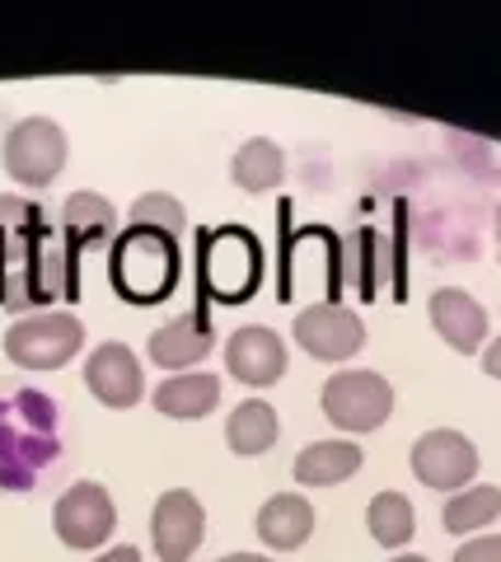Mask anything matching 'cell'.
Listing matches in <instances>:
<instances>
[{"label": "cell", "instance_id": "cell-8", "mask_svg": "<svg viewBox=\"0 0 501 562\" xmlns=\"http://www.w3.org/2000/svg\"><path fill=\"white\" fill-rule=\"evenodd\" d=\"M150 539H155V553L160 562H187L202 539H206V512L193 492L183 487H169L160 502H155V516H150Z\"/></svg>", "mask_w": 501, "mask_h": 562}, {"label": "cell", "instance_id": "cell-10", "mask_svg": "<svg viewBox=\"0 0 501 562\" xmlns=\"http://www.w3.org/2000/svg\"><path fill=\"white\" fill-rule=\"evenodd\" d=\"M84 384L90 394L103 403V408H136L146 394V375H141V361L127 342H103L90 351L84 361Z\"/></svg>", "mask_w": 501, "mask_h": 562}, {"label": "cell", "instance_id": "cell-12", "mask_svg": "<svg viewBox=\"0 0 501 562\" xmlns=\"http://www.w3.org/2000/svg\"><path fill=\"white\" fill-rule=\"evenodd\" d=\"M431 324H436L441 338L455 351H464V357H474V351L488 342V310L459 286H441L431 295Z\"/></svg>", "mask_w": 501, "mask_h": 562}, {"label": "cell", "instance_id": "cell-24", "mask_svg": "<svg viewBox=\"0 0 501 562\" xmlns=\"http://www.w3.org/2000/svg\"><path fill=\"white\" fill-rule=\"evenodd\" d=\"M482 371H488L492 380H501V338L488 342V351H482Z\"/></svg>", "mask_w": 501, "mask_h": 562}, {"label": "cell", "instance_id": "cell-5", "mask_svg": "<svg viewBox=\"0 0 501 562\" xmlns=\"http://www.w3.org/2000/svg\"><path fill=\"white\" fill-rule=\"evenodd\" d=\"M0 165L20 188H47L66 169V132L52 117H24L5 132Z\"/></svg>", "mask_w": 501, "mask_h": 562}, {"label": "cell", "instance_id": "cell-17", "mask_svg": "<svg viewBox=\"0 0 501 562\" xmlns=\"http://www.w3.org/2000/svg\"><path fill=\"white\" fill-rule=\"evenodd\" d=\"M61 225H66V239H71V249H90V244H109L113 239V202L99 198V192H76V198H66V211H61Z\"/></svg>", "mask_w": 501, "mask_h": 562}, {"label": "cell", "instance_id": "cell-22", "mask_svg": "<svg viewBox=\"0 0 501 562\" xmlns=\"http://www.w3.org/2000/svg\"><path fill=\"white\" fill-rule=\"evenodd\" d=\"M132 225H146V231H160L169 239H183V202L169 198V192H146V198L132 202Z\"/></svg>", "mask_w": 501, "mask_h": 562}, {"label": "cell", "instance_id": "cell-19", "mask_svg": "<svg viewBox=\"0 0 501 562\" xmlns=\"http://www.w3.org/2000/svg\"><path fill=\"white\" fill-rule=\"evenodd\" d=\"M230 173H235V183L244 192H272L276 183L286 179V155H282L276 140L253 136V140H244V146L235 150Z\"/></svg>", "mask_w": 501, "mask_h": 562}, {"label": "cell", "instance_id": "cell-27", "mask_svg": "<svg viewBox=\"0 0 501 562\" xmlns=\"http://www.w3.org/2000/svg\"><path fill=\"white\" fill-rule=\"evenodd\" d=\"M394 562H426V558H418V553H399V558H394Z\"/></svg>", "mask_w": 501, "mask_h": 562}, {"label": "cell", "instance_id": "cell-13", "mask_svg": "<svg viewBox=\"0 0 501 562\" xmlns=\"http://www.w3.org/2000/svg\"><path fill=\"white\" fill-rule=\"evenodd\" d=\"M212 347H216V333L206 328L202 314H183V319H169L164 328L150 333V361L164 366V371H187Z\"/></svg>", "mask_w": 501, "mask_h": 562}, {"label": "cell", "instance_id": "cell-1", "mask_svg": "<svg viewBox=\"0 0 501 562\" xmlns=\"http://www.w3.org/2000/svg\"><path fill=\"white\" fill-rule=\"evenodd\" d=\"M113 286L127 295L132 305H155L174 291L179 281V239H169L146 225H127L113 239Z\"/></svg>", "mask_w": 501, "mask_h": 562}, {"label": "cell", "instance_id": "cell-16", "mask_svg": "<svg viewBox=\"0 0 501 562\" xmlns=\"http://www.w3.org/2000/svg\"><path fill=\"white\" fill-rule=\"evenodd\" d=\"M361 446L356 441H315L296 454V483L300 487H333L348 483L352 473L361 469Z\"/></svg>", "mask_w": 501, "mask_h": 562}, {"label": "cell", "instance_id": "cell-9", "mask_svg": "<svg viewBox=\"0 0 501 562\" xmlns=\"http://www.w3.org/2000/svg\"><path fill=\"white\" fill-rule=\"evenodd\" d=\"M296 342L315 361H348L366 347V324L348 305H309L296 314Z\"/></svg>", "mask_w": 501, "mask_h": 562}, {"label": "cell", "instance_id": "cell-14", "mask_svg": "<svg viewBox=\"0 0 501 562\" xmlns=\"http://www.w3.org/2000/svg\"><path fill=\"white\" fill-rule=\"evenodd\" d=\"M315 535V506H309L300 492H276V497L263 502L258 512V539L276 553H291Z\"/></svg>", "mask_w": 501, "mask_h": 562}, {"label": "cell", "instance_id": "cell-26", "mask_svg": "<svg viewBox=\"0 0 501 562\" xmlns=\"http://www.w3.org/2000/svg\"><path fill=\"white\" fill-rule=\"evenodd\" d=\"M220 562H272V558H263V553H230V558H220Z\"/></svg>", "mask_w": 501, "mask_h": 562}, {"label": "cell", "instance_id": "cell-4", "mask_svg": "<svg viewBox=\"0 0 501 562\" xmlns=\"http://www.w3.org/2000/svg\"><path fill=\"white\" fill-rule=\"evenodd\" d=\"M319 403H323V417L333 422V427L361 436V431H375L389 422L394 384L375 371H338V375H328Z\"/></svg>", "mask_w": 501, "mask_h": 562}, {"label": "cell", "instance_id": "cell-11", "mask_svg": "<svg viewBox=\"0 0 501 562\" xmlns=\"http://www.w3.org/2000/svg\"><path fill=\"white\" fill-rule=\"evenodd\" d=\"M226 366H230V375L239 384H249V390H267V384H276L286 375V342L276 338L272 328L249 324L226 342Z\"/></svg>", "mask_w": 501, "mask_h": 562}, {"label": "cell", "instance_id": "cell-15", "mask_svg": "<svg viewBox=\"0 0 501 562\" xmlns=\"http://www.w3.org/2000/svg\"><path fill=\"white\" fill-rule=\"evenodd\" d=\"M220 403V375L212 371H193V375H169L155 390V408L174 422H197L206 413H216Z\"/></svg>", "mask_w": 501, "mask_h": 562}, {"label": "cell", "instance_id": "cell-7", "mask_svg": "<svg viewBox=\"0 0 501 562\" xmlns=\"http://www.w3.org/2000/svg\"><path fill=\"white\" fill-rule=\"evenodd\" d=\"M412 473H418V483L436 487V492H451V487L464 492L478 473V450L464 431H451V427L426 431V436H418V446H412Z\"/></svg>", "mask_w": 501, "mask_h": 562}, {"label": "cell", "instance_id": "cell-23", "mask_svg": "<svg viewBox=\"0 0 501 562\" xmlns=\"http://www.w3.org/2000/svg\"><path fill=\"white\" fill-rule=\"evenodd\" d=\"M455 562H501V535H474L455 553Z\"/></svg>", "mask_w": 501, "mask_h": 562}, {"label": "cell", "instance_id": "cell-18", "mask_svg": "<svg viewBox=\"0 0 501 562\" xmlns=\"http://www.w3.org/2000/svg\"><path fill=\"white\" fill-rule=\"evenodd\" d=\"M276 431H282V422H276V408H272V403H263V398H244L230 413V422H226V441H230L235 454H244V460H249V454L272 450Z\"/></svg>", "mask_w": 501, "mask_h": 562}, {"label": "cell", "instance_id": "cell-3", "mask_svg": "<svg viewBox=\"0 0 501 562\" xmlns=\"http://www.w3.org/2000/svg\"><path fill=\"white\" fill-rule=\"evenodd\" d=\"M84 347V324L66 310L29 314L5 333V357L24 371H61L66 361Z\"/></svg>", "mask_w": 501, "mask_h": 562}, {"label": "cell", "instance_id": "cell-6", "mask_svg": "<svg viewBox=\"0 0 501 562\" xmlns=\"http://www.w3.org/2000/svg\"><path fill=\"white\" fill-rule=\"evenodd\" d=\"M52 525H57V539L66 549H99V543H109L113 525H117V506L109 497V487L76 483L57 497Z\"/></svg>", "mask_w": 501, "mask_h": 562}, {"label": "cell", "instance_id": "cell-21", "mask_svg": "<svg viewBox=\"0 0 501 562\" xmlns=\"http://www.w3.org/2000/svg\"><path fill=\"white\" fill-rule=\"evenodd\" d=\"M497 516H501V487H492V483L455 492V497L445 502V512H441V520H445V530L451 535H474V530H482V525H492Z\"/></svg>", "mask_w": 501, "mask_h": 562}, {"label": "cell", "instance_id": "cell-2", "mask_svg": "<svg viewBox=\"0 0 501 562\" xmlns=\"http://www.w3.org/2000/svg\"><path fill=\"white\" fill-rule=\"evenodd\" d=\"M202 277L216 301H226V305L249 301L258 291V281H263V244L249 231H239V225L212 231L202 239Z\"/></svg>", "mask_w": 501, "mask_h": 562}, {"label": "cell", "instance_id": "cell-20", "mask_svg": "<svg viewBox=\"0 0 501 562\" xmlns=\"http://www.w3.org/2000/svg\"><path fill=\"white\" fill-rule=\"evenodd\" d=\"M366 525H371V539L379 549H403L418 530V512L403 492H379V497L366 506Z\"/></svg>", "mask_w": 501, "mask_h": 562}, {"label": "cell", "instance_id": "cell-25", "mask_svg": "<svg viewBox=\"0 0 501 562\" xmlns=\"http://www.w3.org/2000/svg\"><path fill=\"white\" fill-rule=\"evenodd\" d=\"M94 562H141V553L132 549V543H117V549H109V553H99Z\"/></svg>", "mask_w": 501, "mask_h": 562}, {"label": "cell", "instance_id": "cell-28", "mask_svg": "<svg viewBox=\"0 0 501 562\" xmlns=\"http://www.w3.org/2000/svg\"><path fill=\"white\" fill-rule=\"evenodd\" d=\"M497 249H501V206H497Z\"/></svg>", "mask_w": 501, "mask_h": 562}]
</instances>
